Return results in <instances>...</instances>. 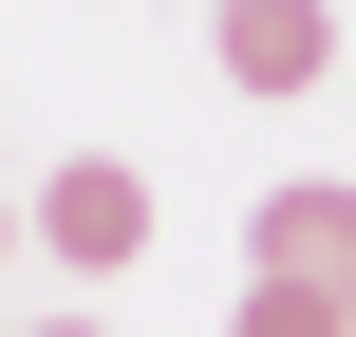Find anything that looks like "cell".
I'll return each instance as SVG.
<instances>
[{
	"label": "cell",
	"mask_w": 356,
	"mask_h": 337,
	"mask_svg": "<svg viewBox=\"0 0 356 337\" xmlns=\"http://www.w3.org/2000/svg\"><path fill=\"white\" fill-rule=\"evenodd\" d=\"M0 244H19V188H0Z\"/></svg>",
	"instance_id": "obj_5"
},
{
	"label": "cell",
	"mask_w": 356,
	"mask_h": 337,
	"mask_svg": "<svg viewBox=\"0 0 356 337\" xmlns=\"http://www.w3.org/2000/svg\"><path fill=\"white\" fill-rule=\"evenodd\" d=\"M244 244H263V281H319V300H356V188H338V169L263 188V206H244Z\"/></svg>",
	"instance_id": "obj_2"
},
{
	"label": "cell",
	"mask_w": 356,
	"mask_h": 337,
	"mask_svg": "<svg viewBox=\"0 0 356 337\" xmlns=\"http://www.w3.org/2000/svg\"><path fill=\"white\" fill-rule=\"evenodd\" d=\"M75 281H113L131 244H150V169H113V150H75V169H38V206H19Z\"/></svg>",
	"instance_id": "obj_1"
},
{
	"label": "cell",
	"mask_w": 356,
	"mask_h": 337,
	"mask_svg": "<svg viewBox=\"0 0 356 337\" xmlns=\"http://www.w3.org/2000/svg\"><path fill=\"white\" fill-rule=\"evenodd\" d=\"M38 337H94V319H38Z\"/></svg>",
	"instance_id": "obj_6"
},
{
	"label": "cell",
	"mask_w": 356,
	"mask_h": 337,
	"mask_svg": "<svg viewBox=\"0 0 356 337\" xmlns=\"http://www.w3.org/2000/svg\"><path fill=\"white\" fill-rule=\"evenodd\" d=\"M225 337H356V300H319V281H244Z\"/></svg>",
	"instance_id": "obj_4"
},
{
	"label": "cell",
	"mask_w": 356,
	"mask_h": 337,
	"mask_svg": "<svg viewBox=\"0 0 356 337\" xmlns=\"http://www.w3.org/2000/svg\"><path fill=\"white\" fill-rule=\"evenodd\" d=\"M225 75H244V94H319V75H338V19H319V0H225Z\"/></svg>",
	"instance_id": "obj_3"
}]
</instances>
